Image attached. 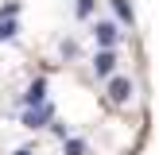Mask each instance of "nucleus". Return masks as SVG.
Here are the masks:
<instances>
[{"label":"nucleus","mask_w":159,"mask_h":155,"mask_svg":"<svg viewBox=\"0 0 159 155\" xmlns=\"http://www.w3.org/2000/svg\"><path fill=\"white\" fill-rule=\"evenodd\" d=\"M51 116H54V105H35V108L23 113V124H27V128H43Z\"/></svg>","instance_id":"nucleus-1"},{"label":"nucleus","mask_w":159,"mask_h":155,"mask_svg":"<svg viewBox=\"0 0 159 155\" xmlns=\"http://www.w3.org/2000/svg\"><path fill=\"white\" fill-rule=\"evenodd\" d=\"M128 97H132V82L128 78H113V82H109V101H113V105H124Z\"/></svg>","instance_id":"nucleus-2"},{"label":"nucleus","mask_w":159,"mask_h":155,"mask_svg":"<svg viewBox=\"0 0 159 155\" xmlns=\"http://www.w3.org/2000/svg\"><path fill=\"white\" fill-rule=\"evenodd\" d=\"M23 101H27L31 108H35V105H47V78H35V82L27 85V97H23Z\"/></svg>","instance_id":"nucleus-3"},{"label":"nucleus","mask_w":159,"mask_h":155,"mask_svg":"<svg viewBox=\"0 0 159 155\" xmlns=\"http://www.w3.org/2000/svg\"><path fill=\"white\" fill-rule=\"evenodd\" d=\"M113 66H116V54H113V51H101L97 58H93V74H97V78H109Z\"/></svg>","instance_id":"nucleus-4"},{"label":"nucleus","mask_w":159,"mask_h":155,"mask_svg":"<svg viewBox=\"0 0 159 155\" xmlns=\"http://www.w3.org/2000/svg\"><path fill=\"white\" fill-rule=\"evenodd\" d=\"M93 35H97V43L109 51V46L116 43V35H120V31H116V23H97V27H93Z\"/></svg>","instance_id":"nucleus-5"},{"label":"nucleus","mask_w":159,"mask_h":155,"mask_svg":"<svg viewBox=\"0 0 159 155\" xmlns=\"http://www.w3.org/2000/svg\"><path fill=\"white\" fill-rule=\"evenodd\" d=\"M109 4H113V12H116V20H124L132 27V20H136V16H132V4L128 0H109Z\"/></svg>","instance_id":"nucleus-6"},{"label":"nucleus","mask_w":159,"mask_h":155,"mask_svg":"<svg viewBox=\"0 0 159 155\" xmlns=\"http://www.w3.org/2000/svg\"><path fill=\"white\" fill-rule=\"evenodd\" d=\"M16 35V20H0V43Z\"/></svg>","instance_id":"nucleus-7"},{"label":"nucleus","mask_w":159,"mask_h":155,"mask_svg":"<svg viewBox=\"0 0 159 155\" xmlns=\"http://www.w3.org/2000/svg\"><path fill=\"white\" fill-rule=\"evenodd\" d=\"M66 155H85V144L82 140H66Z\"/></svg>","instance_id":"nucleus-8"},{"label":"nucleus","mask_w":159,"mask_h":155,"mask_svg":"<svg viewBox=\"0 0 159 155\" xmlns=\"http://www.w3.org/2000/svg\"><path fill=\"white\" fill-rule=\"evenodd\" d=\"M16 12H20V4L12 0V4H4V8H0V20H16Z\"/></svg>","instance_id":"nucleus-9"},{"label":"nucleus","mask_w":159,"mask_h":155,"mask_svg":"<svg viewBox=\"0 0 159 155\" xmlns=\"http://www.w3.org/2000/svg\"><path fill=\"white\" fill-rule=\"evenodd\" d=\"M93 4H97V0H78V16H82V20H85V16L93 12Z\"/></svg>","instance_id":"nucleus-10"},{"label":"nucleus","mask_w":159,"mask_h":155,"mask_svg":"<svg viewBox=\"0 0 159 155\" xmlns=\"http://www.w3.org/2000/svg\"><path fill=\"white\" fill-rule=\"evenodd\" d=\"M16 155H31V147H20V151H16Z\"/></svg>","instance_id":"nucleus-11"}]
</instances>
